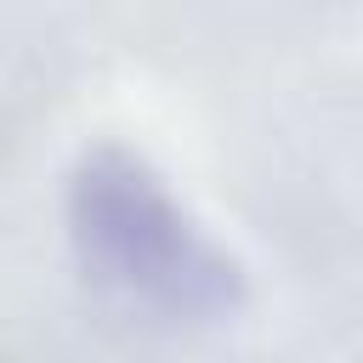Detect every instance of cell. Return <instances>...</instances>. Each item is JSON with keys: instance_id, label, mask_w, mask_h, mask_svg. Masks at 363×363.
I'll use <instances>...</instances> for the list:
<instances>
[{"instance_id": "6da1fadb", "label": "cell", "mask_w": 363, "mask_h": 363, "mask_svg": "<svg viewBox=\"0 0 363 363\" xmlns=\"http://www.w3.org/2000/svg\"><path fill=\"white\" fill-rule=\"evenodd\" d=\"M62 216L85 284L113 306L170 329H210L238 318L250 295L244 261L136 147H91L68 176Z\"/></svg>"}]
</instances>
